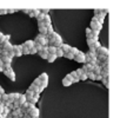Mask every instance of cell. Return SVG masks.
I'll return each instance as SVG.
<instances>
[{
	"instance_id": "obj_45",
	"label": "cell",
	"mask_w": 120,
	"mask_h": 118,
	"mask_svg": "<svg viewBox=\"0 0 120 118\" xmlns=\"http://www.w3.org/2000/svg\"><path fill=\"white\" fill-rule=\"evenodd\" d=\"M0 14H7V10H3V8H0Z\"/></svg>"
},
{
	"instance_id": "obj_22",
	"label": "cell",
	"mask_w": 120,
	"mask_h": 118,
	"mask_svg": "<svg viewBox=\"0 0 120 118\" xmlns=\"http://www.w3.org/2000/svg\"><path fill=\"white\" fill-rule=\"evenodd\" d=\"M70 45H67V44H64L63 43V45H61V47H60V48H61L63 51H64V53H68L70 52Z\"/></svg>"
},
{
	"instance_id": "obj_48",
	"label": "cell",
	"mask_w": 120,
	"mask_h": 118,
	"mask_svg": "<svg viewBox=\"0 0 120 118\" xmlns=\"http://www.w3.org/2000/svg\"><path fill=\"white\" fill-rule=\"evenodd\" d=\"M4 93H5V90H4V89H3L1 86H0V96H3Z\"/></svg>"
},
{
	"instance_id": "obj_12",
	"label": "cell",
	"mask_w": 120,
	"mask_h": 118,
	"mask_svg": "<svg viewBox=\"0 0 120 118\" xmlns=\"http://www.w3.org/2000/svg\"><path fill=\"white\" fill-rule=\"evenodd\" d=\"M19 94H20V93H15V92L8 93V94H7V97H8V102H12V103H13L14 100H17V99H18Z\"/></svg>"
},
{
	"instance_id": "obj_24",
	"label": "cell",
	"mask_w": 120,
	"mask_h": 118,
	"mask_svg": "<svg viewBox=\"0 0 120 118\" xmlns=\"http://www.w3.org/2000/svg\"><path fill=\"white\" fill-rule=\"evenodd\" d=\"M46 30H47V35H48V37H49V35H52V34L54 33V30H53V26H52V25L46 26Z\"/></svg>"
},
{
	"instance_id": "obj_10",
	"label": "cell",
	"mask_w": 120,
	"mask_h": 118,
	"mask_svg": "<svg viewBox=\"0 0 120 118\" xmlns=\"http://www.w3.org/2000/svg\"><path fill=\"white\" fill-rule=\"evenodd\" d=\"M12 52H13L14 57H20V55H22V53H21V45H19V46H13Z\"/></svg>"
},
{
	"instance_id": "obj_35",
	"label": "cell",
	"mask_w": 120,
	"mask_h": 118,
	"mask_svg": "<svg viewBox=\"0 0 120 118\" xmlns=\"http://www.w3.org/2000/svg\"><path fill=\"white\" fill-rule=\"evenodd\" d=\"M32 84H34L35 86H38V87H39V86L41 85V82H40V79H39V78H35V79H34V82H33Z\"/></svg>"
},
{
	"instance_id": "obj_14",
	"label": "cell",
	"mask_w": 120,
	"mask_h": 118,
	"mask_svg": "<svg viewBox=\"0 0 120 118\" xmlns=\"http://www.w3.org/2000/svg\"><path fill=\"white\" fill-rule=\"evenodd\" d=\"M40 14V10H38V8H34V10H30V13H28V16L30 17H32V18H37L38 16Z\"/></svg>"
},
{
	"instance_id": "obj_34",
	"label": "cell",
	"mask_w": 120,
	"mask_h": 118,
	"mask_svg": "<svg viewBox=\"0 0 120 118\" xmlns=\"http://www.w3.org/2000/svg\"><path fill=\"white\" fill-rule=\"evenodd\" d=\"M63 85H64V86H70V85H72V83H71L68 79L64 78V79H63Z\"/></svg>"
},
{
	"instance_id": "obj_28",
	"label": "cell",
	"mask_w": 120,
	"mask_h": 118,
	"mask_svg": "<svg viewBox=\"0 0 120 118\" xmlns=\"http://www.w3.org/2000/svg\"><path fill=\"white\" fill-rule=\"evenodd\" d=\"M42 59H47V57H48V53H47V51H41V52H39L38 53Z\"/></svg>"
},
{
	"instance_id": "obj_50",
	"label": "cell",
	"mask_w": 120,
	"mask_h": 118,
	"mask_svg": "<svg viewBox=\"0 0 120 118\" xmlns=\"http://www.w3.org/2000/svg\"><path fill=\"white\" fill-rule=\"evenodd\" d=\"M3 71H4V69H3V67H0V72H3Z\"/></svg>"
},
{
	"instance_id": "obj_20",
	"label": "cell",
	"mask_w": 120,
	"mask_h": 118,
	"mask_svg": "<svg viewBox=\"0 0 120 118\" xmlns=\"http://www.w3.org/2000/svg\"><path fill=\"white\" fill-rule=\"evenodd\" d=\"M24 96H25V98H26V102H28L30 99H32V98L34 97V93H33L32 91H30V90H27V91H26V93H25Z\"/></svg>"
},
{
	"instance_id": "obj_43",
	"label": "cell",
	"mask_w": 120,
	"mask_h": 118,
	"mask_svg": "<svg viewBox=\"0 0 120 118\" xmlns=\"http://www.w3.org/2000/svg\"><path fill=\"white\" fill-rule=\"evenodd\" d=\"M65 78H66V79H68V80H70V82H71V83L73 84V77H72V76H71L70 73H68V75H67V76H66Z\"/></svg>"
},
{
	"instance_id": "obj_33",
	"label": "cell",
	"mask_w": 120,
	"mask_h": 118,
	"mask_svg": "<svg viewBox=\"0 0 120 118\" xmlns=\"http://www.w3.org/2000/svg\"><path fill=\"white\" fill-rule=\"evenodd\" d=\"M44 18H45V14H42V13H40L38 17H37V20H38V24L39 23H42V20H44Z\"/></svg>"
},
{
	"instance_id": "obj_11",
	"label": "cell",
	"mask_w": 120,
	"mask_h": 118,
	"mask_svg": "<svg viewBox=\"0 0 120 118\" xmlns=\"http://www.w3.org/2000/svg\"><path fill=\"white\" fill-rule=\"evenodd\" d=\"M11 117H15V118H21L22 117V112L20 109H14L11 113Z\"/></svg>"
},
{
	"instance_id": "obj_17",
	"label": "cell",
	"mask_w": 120,
	"mask_h": 118,
	"mask_svg": "<svg viewBox=\"0 0 120 118\" xmlns=\"http://www.w3.org/2000/svg\"><path fill=\"white\" fill-rule=\"evenodd\" d=\"M39 79H40V82L41 83H48V76H47V73H41L39 77H38Z\"/></svg>"
},
{
	"instance_id": "obj_47",
	"label": "cell",
	"mask_w": 120,
	"mask_h": 118,
	"mask_svg": "<svg viewBox=\"0 0 120 118\" xmlns=\"http://www.w3.org/2000/svg\"><path fill=\"white\" fill-rule=\"evenodd\" d=\"M3 110H4V104L0 103V114H3Z\"/></svg>"
},
{
	"instance_id": "obj_42",
	"label": "cell",
	"mask_w": 120,
	"mask_h": 118,
	"mask_svg": "<svg viewBox=\"0 0 120 118\" xmlns=\"http://www.w3.org/2000/svg\"><path fill=\"white\" fill-rule=\"evenodd\" d=\"M30 54H38V52H37L35 47H32V48L30 50Z\"/></svg>"
},
{
	"instance_id": "obj_25",
	"label": "cell",
	"mask_w": 120,
	"mask_h": 118,
	"mask_svg": "<svg viewBox=\"0 0 120 118\" xmlns=\"http://www.w3.org/2000/svg\"><path fill=\"white\" fill-rule=\"evenodd\" d=\"M55 55H56V58L58 57H64V51L60 48V47H58L56 51H55Z\"/></svg>"
},
{
	"instance_id": "obj_37",
	"label": "cell",
	"mask_w": 120,
	"mask_h": 118,
	"mask_svg": "<svg viewBox=\"0 0 120 118\" xmlns=\"http://www.w3.org/2000/svg\"><path fill=\"white\" fill-rule=\"evenodd\" d=\"M75 72H77V76H78V77H80L82 73H85L82 69H78V70H75Z\"/></svg>"
},
{
	"instance_id": "obj_18",
	"label": "cell",
	"mask_w": 120,
	"mask_h": 118,
	"mask_svg": "<svg viewBox=\"0 0 120 118\" xmlns=\"http://www.w3.org/2000/svg\"><path fill=\"white\" fill-rule=\"evenodd\" d=\"M28 90H30V91H32V92H33L34 94H35V93L40 94V90H39V87H38V86H35L34 84H31V85H30V89H28Z\"/></svg>"
},
{
	"instance_id": "obj_19",
	"label": "cell",
	"mask_w": 120,
	"mask_h": 118,
	"mask_svg": "<svg viewBox=\"0 0 120 118\" xmlns=\"http://www.w3.org/2000/svg\"><path fill=\"white\" fill-rule=\"evenodd\" d=\"M101 71H102V70H101V67H100L99 65H94V66H93V70H92V72H93L95 76L100 75V73H101Z\"/></svg>"
},
{
	"instance_id": "obj_40",
	"label": "cell",
	"mask_w": 120,
	"mask_h": 118,
	"mask_svg": "<svg viewBox=\"0 0 120 118\" xmlns=\"http://www.w3.org/2000/svg\"><path fill=\"white\" fill-rule=\"evenodd\" d=\"M86 79H87V76H86V73H82V75L79 77V80H82V82H84V80H86Z\"/></svg>"
},
{
	"instance_id": "obj_29",
	"label": "cell",
	"mask_w": 120,
	"mask_h": 118,
	"mask_svg": "<svg viewBox=\"0 0 120 118\" xmlns=\"http://www.w3.org/2000/svg\"><path fill=\"white\" fill-rule=\"evenodd\" d=\"M78 52H79V50H78L77 47H73V46H71V47H70V53H72L73 55H75Z\"/></svg>"
},
{
	"instance_id": "obj_6",
	"label": "cell",
	"mask_w": 120,
	"mask_h": 118,
	"mask_svg": "<svg viewBox=\"0 0 120 118\" xmlns=\"http://www.w3.org/2000/svg\"><path fill=\"white\" fill-rule=\"evenodd\" d=\"M27 114L30 116V118H38L39 117V110L35 106H33L32 109L27 110Z\"/></svg>"
},
{
	"instance_id": "obj_36",
	"label": "cell",
	"mask_w": 120,
	"mask_h": 118,
	"mask_svg": "<svg viewBox=\"0 0 120 118\" xmlns=\"http://www.w3.org/2000/svg\"><path fill=\"white\" fill-rule=\"evenodd\" d=\"M64 57L67 58V59H73V58H74V55H73L72 53H70V52H68V53H64Z\"/></svg>"
},
{
	"instance_id": "obj_16",
	"label": "cell",
	"mask_w": 120,
	"mask_h": 118,
	"mask_svg": "<svg viewBox=\"0 0 120 118\" xmlns=\"http://www.w3.org/2000/svg\"><path fill=\"white\" fill-rule=\"evenodd\" d=\"M82 70H84V72H85V73H86V72H92L93 66H92L91 64H88V63H85V65L82 66Z\"/></svg>"
},
{
	"instance_id": "obj_46",
	"label": "cell",
	"mask_w": 120,
	"mask_h": 118,
	"mask_svg": "<svg viewBox=\"0 0 120 118\" xmlns=\"http://www.w3.org/2000/svg\"><path fill=\"white\" fill-rule=\"evenodd\" d=\"M95 80H102V77H101V75H98V76H95Z\"/></svg>"
},
{
	"instance_id": "obj_3",
	"label": "cell",
	"mask_w": 120,
	"mask_h": 118,
	"mask_svg": "<svg viewBox=\"0 0 120 118\" xmlns=\"http://www.w3.org/2000/svg\"><path fill=\"white\" fill-rule=\"evenodd\" d=\"M35 44H39V45H41V46H48V39H46L44 35H38L37 38H35V40H33Z\"/></svg>"
},
{
	"instance_id": "obj_41",
	"label": "cell",
	"mask_w": 120,
	"mask_h": 118,
	"mask_svg": "<svg viewBox=\"0 0 120 118\" xmlns=\"http://www.w3.org/2000/svg\"><path fill=\"white\" fill-rule=\"evenodd\" d=\"M19 10L17 8H7V13H14V12H18Z\"/></svg>"
},
{
	"instance_id": "obj_21",
	"label": "cell",
	"mask_w": 120,
	"mask_h": 118,
	"mask_svg": "<svg viewBox=\"0 0 120 118\" xmlns=\"http://www.w3.org/2000/svg\"><path fill=\"white\" fill-rule=\"evenodd\" d=\"M22 45H24L25 47H27L28 50H31L32 47H34V41H33V40H27V41L24 43Z\"/></svg>"
},
{
	"instance_id": "obj_13",
	"label": "cell",
	"mask_w": 120,
	"mask_h": 118,
	"mask_svg": "<svg viewBox=\"0 0 120 118\" xmlns=\"http://www.w3.org/2000/svg\"><path fill=\"white\" fill-rule=\"evenodd\" d=\"M18 105H19V107L24 104V103H26V98H25V96L24 94H19V97H18V99L17 100H14Z\"/></svg>"
},
{
	"instance_id": "obj_30",
	"label": "cell",
	"mask_w": 120,
	"mask_h": 118,
	"mask_svg": "<svg viewBox=\"0 0 120 118\" xmlns=\"http://www.w3.org/2000/svg\"><path fill=\"white\" fill-rule=\"evenodd\" d=\"M86 76L87 78H90L91 80H95V75L93 72H86Z\"/></svg>"
},
{
	"instance_id": "obj_26",
	"label": "cell",
	"mask_w": 120,
	"mask_h": 118,
	"mask_svg": "<svg viewBox=\"0 0 120 118\" xmlns=\"http://www.w3.org/2000/svg\"><path fill=\"white\" fill-rule=\"evenodd\" d=\"M100 75H101L102 78H108V77H109V71H108V70H102Z\"/></svg>"
},
{
	"instance_id": "obj_4",
	"label": "cell",
	"mask_w": 120,
	"mask_h": 118,
	"mask_svg": "<svg viewBox=\"0 0 120 118\" xmlns=\"http://www.w3.org/2000/svg\"><path fill=\"white\" fill-rule=\"evenodd\" d=\"M95 53H97V55L108 57V54H109V51H108V48H106V47H104V46H100L99 48H97V50H95Z\"/></svg>"
},
{
	"instance_id": "obj_31",
	"label": "cell",
	"mask_w": 120,
	"mask_h": 118,
	"mask_svg": "<svg viewBox=\"0 0 120 118\" xmlns=\"http://www.w3.org/2000/svg\"><path fill=\"white\" fill-rule=\"evenodd\" d=\"M21 53L22 54H30V50L27 47H25L24 45H21Z\"/></svg>"
},
{
	"instance_id": "obj_23",
	"label": "cell",
	"mask_w": 120,
	"mask_h": 118,
	"mask_svg": "<svg viewBox=\"0 0 120 118\" xmlns=\"http://www.w3.org/2000/svg\"><path fill=\"white\" fill-rule=\"evenodd\" d=\"M55 51H56V47H54V46H47V53L48 54H55Z\"/></svg>"
},
{
	"instance_id": "obj_8",
	"label": "cell",
	"mask_w": 120,
	"mask_h": 118,
	"mask_svg": "<svg viewBox=\"0 0 120 118\" xmlns=\"http://www.w3.org/2000/svg\"><path fill=\"white\" fill-rule=\"evenodd\" d=\"M12 48H13V45L10 43V41H4L1 44V50L5 51V52H12Z\"/></svg>"
},
{
	"instance_id": "obj_9",
	"label": "cell",
	"mask_w": 120,
	"mask_h": 118,
	"mask_svg": "<svg viewBox=\"0 0 120 118\" xmlns=\"http://www.w3.org/2000/svg\"><path fill=\"white\" fill-rule=\"evenodd\" d=\"M38 30H39V33L40 35H47V30H46V26L42 24V23H39L38 24Z\"/></svg>"
},
{
	"instance_id": "obj_7",
	"label": "cell",
	"mask_w": 120,
	"mask_h": 118,
	"mask_svg": "<svg viewBox=\"0 0 120 118\" xmlns=\"http://www.w3.org/2000/svg\"><path fill=\"white\" fill-rule=\"evenodd\" d=\"M73 59H74L75 62H78V63H82V64H85V53L81 52V51H79V52L74 55Z\"/></svg>"
},
{
	"instance_id": "obj_32",
	"label": "cell",
	"mask_w": 120,
	"mask_h": 118,
	"mask_svg": "<svg viewBox=\"0 0 120 118\" xmlns=\"http://www.w3.org/2000/svg\"><path fill=\"white\" fill-rule=\"evenodd\" d=\"M8 102V97H7V93H4L3 96H1V103L3 104H5V103H7Z\"/></svg>"
},
{
	"instance_id": "obj_2",
	"label": "cell",
	"mask_w": 120,
	"mask_h": 118,
	"mask_svg": "<svg viewBox=\"0 0 120 118\" xmlns=\"http://www.w3.org/2000/svg\"><path fill=\"white\" fill-rule=\"evenodd\" d=\"M90 26H91L90 28H91L92 31H99V32H100V31H101V28H102V24H100L98 20H93V19L91 20Z\"/></svg>"
},
{
	"instance_id": "obj_44",
	"label": "cell",
	"mask_w": 120,
	"mask_h": 118,
	"mask_svg": "<svg viewBox=\"0 0 120 118\" xmlns=\"http://www.w3.org/2000/svg\"><path fill=\"white\" fill-rule=\"evenodd\" d=\"M91 33H92V30H91L90 27H88V28H86V35H90Z\"/></svg>"
},
{
	"instance_id": "obj_49",
	"label": "cell",
	"mask_w": 120,
	"mask_h": 118,
	"mask_svg": "<svg viewBox=\"0 0 120 118\" xmlns=\"http://www.w3.org/2000/svg\"><path fill=\"white\" fill-rule=\"evenodd\" d=\"M21 11H22L24 13H26V14H28V13H30V10H27V8H26V10H21Z\"/></svg>"
},
{
	"instance_id": "obj_39",
	"label": "cell",
	"mask_w": 120,
	"mask_h": 118,
	"mask_svg": "<svg viewBox=\"0 0 120 118\" xmlns=\"http://www.w3.org/2000/svg\"><path fill=\"white\" fill-rule=\"evenodd\" d=\"M48 12H49V10L48 8H42V10H40V13H42V14H48Z\"/></svg>"
},
{
	"instance_id": "obj_27",
	"label": "cell",
	"mask_w": 120,
	"mask_h": 118,
	"mask_svg": "<svg viewBox=\"0 0 120 118\" xmlns=\"http://www.w3.org/2000/svg\"><path fill=\"white\" fill-rule=\"evenodd\" d=\"M55 59H56V55H55V54H48V57H47V60H48L49 63H53Z\"/></svg>"
},
{
	"instance_id": "obj_1",
	"label": "cell",
	"mask_w": 120,
	"mask_h": 118,
	"mask_svg": "<svg viewBox=\"0 0 120 118\" xmlns=\"http://www.w3.org/2000/svg\"><path fill=\"white\" fill-rule=\"evenodd\" d=\"M63 45V39H61V35L58 34L56 32H54L52 35H49L48 38V46H54V47H61Z\"/></svg>"
},
{
	"instance_id": "obj_15",
	"label": "cell",
	"mask_w": 120,
	"mask_h": 118,
	"mask_svg": "<svg viewBox=\"0 0 120 118\" xmlns=\"http://www.w3.org/2000/svg\"><path fill=\"white\" fill-rule=\"evenodd\" d=\"M42 24H44L45 26L52 25V20H51V17H49L48 14H46V16H45V18H44V20H42Z\"/></svg>"
},
{
	"instance_id": "obj_38",
	"label": "cell",
	"mask_w": 120,
	"mask_h": 118,
	"mask_svg": "<svg viewBox=\"0 0 120 118\" xmlns=\"http://www.w3.org/2000/svg\"><path fill=\"white\" fill-rule=\"evenodd\" d=\"M101 82H102V84H104L106 87H108V78H102Z\"/></svg>"
},
{
	"instance_id": "obj_5",
	"label": "cell",
	"mask_w": 120,
	"mask_h": 118,
	"mask_svg": "<svg viewBox=\"0 0 120 118\" xmlns=\"http://www.w3.org/2000/svg\"><path fill=\"white\" fill-rule=\"evenodd\" d=\"M4 73H5V76L7 77V78H10L11 80H15V73H14V71L12 70V67H8V69H6V70H4L3 71Z\"/></svg>"
}]
</instances>
